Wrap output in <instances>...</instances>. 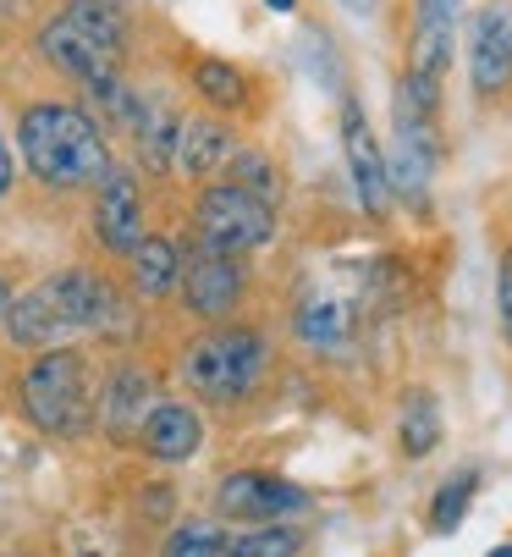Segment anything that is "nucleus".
I'll list each match as a JSON object with an SVG mask.
<instances>
[{
	"label": "nucleus",
	"mask_w": 512,
	"mask_h": 557,
	"mask_svg": "<svg viewBox=\"0 0 512 557\" xmlns=\"http://www.w3.org/2000/svg\"><path fill=\"white\" fill-rule=\"evenodd\" d=\"M298 337L309 343V348H341L353 337V309L341 304L336 293H309L303 304H298Z\"/></svg>",
	"instance_id": "16"
},
{
	"label": "nucleus",
	"mask_w": 512,
	"mask_h": 557,
	"mask_svg": "<svg viewBox=\"0 0 512 557\" xmlns=\"http://www.w3.org/2000/svg\"><path fill=\"white\" fill-rule=\"evenodd\" d=\"M298 552H303V535L292 524H253L248 535L226 541V557H298Z\"/></svg>",
	"instance_id": "22"
},
{
	"label": "nucleus",
	"mask_w": 512,
	"mask_h": 557,
	"mask_svg": "<svg viewBox=\"0 0 512 557\" xmlns=\"http://www.w3.org/2000/svg\"><path fill=\"white\" fill-rule=\"evenodd\" d=\"M215 503H221L226 519H242V524H282V519L309 513V492L303 486L282 481V474H260V469L226 474Z\"/></svg>",
	"instance_id": "7"
},
{
	"label": "nucleus",
	"mask_w": 512,
	"mask_h": 557,
	"mask_svg": "<svg viewBox=\"0 0 512 557\" xmlns=\"http://www.w3.org/2000/svg\"><path fill=\"white\" fill-rule=\"evenodd\" d=\"M237 154V144H232V133L226 127H215V122H188L183 127V144H177V161H183V172H193V177H210L215 166H226Z\"/></svg>",
	"instance_id": "19"
},
{
	"label": "nucleus",
	"mask_w": 512,
	"mask_h": 557,
	"mask_svg": "<svg viewBox=\"0 0 512 557\" xmlns=\"http://www.w3.org/2000/svg\"><path fill=\"white\" fill-rule=\"evenodd\" d=\"M133 138H138V149H143V161L154 166V172H165L171 161H177V144H183V127H177V116H171L165 106H133Z\"/></svg>",
	"instance_id": "17"
},
{
	"label": "nucleus",
	"mask_w": 512,
	"mask_h": 557,
	"mask_svg": "<svg viewBox=\"0 0 512 557\" xmlns=\"http://www.w3.org/2000/svg\"><path fill=\"white\" fill-rule=\"evenodd\" d=\"M39 50L55 72L77 77L83 95L111 106L122 122L133 116V100L122 89V7L116 0H66L45 23Z\"/></svg>",
	"instance_id": "1"
},
{
	"label": "nucleus",
	"mask_w": 512,
	"mask_h": 557,
	"mask_svg": "<svg viewBox=\"0 0 512 557\" xmlns=\"http://www.w3.org/2000/svg\"><path fill=\"white\" fill-rule=\"evenodd\" d=\"M447 61H452V0H413V45L402 77L424 95H441Z\"/></svg>",
	"instance_id": "10"
},
{
	"label": "nucleus",
	"mask_w": 512,
	"mask_h": 557,
	"mask_svg": "<svg viewBox=\"0 0 512 557\" xmlns=\"http://www.w3.org/2000/svg\"><path fill=\"white\" fill-rule=\"evenodd\" d=\"M17 149L23 166L45 183V188H95L111 172V144L105 127L95 122V111L66 106V100H39L23 111L17 122Z\"/></svg>",
	"instance_id": "2"
},
{
	"label": "nucleus",
	"mask_w": 512,
	"mask_h": 557,
	"mask_svg": "<svg viewBox=\"0 0 512 557\" xmlns=\"http://www.w3.org/2000/svg\"><path fill=\"white\" fill-rule=\"evenodd\" d=\"M7 337L17 343V348H61V337H72V321H66V309H61V293L45 282V287H34V293H23V298H12L7 304Z\"/></svg>",
	"instance_id": "12"
},
{
	"label": "nucleus",
	"mask_w": 512,
	"mask_h": 557,
	"mask_svg": "<svg viewBox=\"0 0 512 557\" xmlns=\"http://www.w3.org/2000/svg\"><path fill=\"white\" fill-rule=\"evenodd\" d=\"M138 436H143V453L154 463H188L204 447V425H199V414L188 404H154L143 414Z\"/></svg>",
	"instance_id": "13"
},
{
	"label": "nucleus",
	"mask_w": 512,
	"mask_h": 557,
	"mask_svg": "<svg viewBox=\"0 0 512 557\" xmlns=\"http://www.w3.org/2000/svg\"><path fill=\"white\" fill-rule=\"evenodd\" d=\"M469 84L479 100H496L512 84V0H490L469 23Z\"/></svg>",
	"instance_id": "8"
},
{
	"label": "nucleus",
	"mask_w": 512,
	"mask_h": 557,
	"mask_svg": "<svg viewBox=\"0 0 512 557\" xmlns=\"http://www.w3.org/2000/svg\"><path fill=\"white\" fill-rule=\"evenodd\" d=\"M23 414L45 436H83L95 420V397H89V364L77 348H45L23 370Z\"/></svg>",
	"instance_id": "3"
},
{
	"label": "nucleus",
	"mask_w": 512,
	"mask_h": 557,
	"mask_svg": "<svg viewBox=\"0 0 512 557\" xmlns=\"http://www.w3.org/2000/svg\"><path fill=\"white\" fill-rule=\"evenodd\" d=\"M127 271L143 298H165L171 287H183V244L177 237H160V232H143L138 249L127 255Z\"/></svg>",
	"instance_id": "14"
},
{
	"label": "nucleus",
	"mask_w": 512,
	"mask_h": 557,
	"mask_svg": "<svg viewBox=\"0 0 512 557\" xmlns=\"http://www.w3.org/2000/svg\"><path fill=\"white\" fill-rule=\"evenodd\" d=\"M100 194H95V237L111 249V255H133L138 249V237L149 232L143 226V199H138V183H133V172H122V166H111L100 183H95Z\"/></svg>",
	"instance_id": "11"
},
{
	"label": "nucleus",
	"mask_w": 512,
	"mask_h": 557,
	"mask_svg": "<svg viewBox=\"0 0 512 557\" xmlns=\"http://www.w3.org/2000/svg\"><path fill=\"white\" fill-rule=\"evenodd\" d=\"M232 183L237 188H248V194H260V199H271L276 205V194H282V177H276V166L265 161V154H253V149H242V154H232Z\"/></svg>",
	"instance_id": "24"
},
{
	"label": "nucleus",
	"mask_w": 512,
	"mask_h": 557,
	"mask_svg": "<svg viewBox=\"0 0 512 557\" xmlns=\"http://www.w3.org/2000/svg\"><path fill=\"white\" fill-rule=\"evenodd\" d=\"M490 557H512V541H507V546H496V552H490Z\"/></svg>",
	"instance_id": "29"
},
{
	"label": "nucleus",
	"mask_w": 512,
	"mask_h": 557,
	"mask_svg": "<svg viewBox=\"0 0 512 557\" xmlns=\"http://www.w3.org/2000/svg\"><path fill=\"white\" fill-rule=\"evenodd\" d=\"M7 304H12V287H7V276H0V321H7Z\"/></svg>",
	"instance_id": "27"
},
{
	"label": "nucleus",
	"mask_w": 512,
	"mask_h": 557,
	"mask_svg": "<svg viewBox=\"0 0 512 557\" xmlns=\"http://www.w3.org/2000/svg\"><path fill=\"white\" fill-rule=\"evenodd\" d=\"M265 7H271V12H292V7H298V0H265Z\"/></svg>",
	"instance_id": "28"
},
{
	"label": "nucleus",
	"mask_w": 512,
	"mask_h": 557,
	"mask_svg": "<svg viewBox=\"0 0 512 557\" xmlns=\"http://www.w3.org/2000/svg\"><path fill=\"white\" fill-rule=\"evenodd\" d=\"M193 232H199L204 249H221V255L242 260V255L265 249L276 237V205L237 188V183H210L193 205Z\"/></svg>",
	"instance_id": "5"
},
{
	"label": "nucleus",
	"mask_w": 512,
	"mask_h": 557,
	"mask_svg": "<svg viewBox=\"0 0 512 557\" xmlns=\"http://www.w3.org/2000/svg\"><path fill=\"white\" fill-rule=\"evenodd\" d=\"M341 149H348V172H353L359 205L370 215H386L391 210V177H386V154H380L375 127H370L359 100H341Z\"/></svg>",
	"instance_id": "9"
},
{
	"label": "nucleus",
	"mask_w": 512,
	"mask_h": 557,
	"mask_svg": "<svg viewBox=\"0 0 512 557\" xmlns=\"http://www.w3.org/2000/svg\"><path fill=\"white\" fill-rule=\"evenodd\" d=\"M248 293V271L237 255H221V249H193L183 260V298L188 309L199 314V321H232L237 304Z\"/></svg>",
	"instance_id": "6"
},
{
	"label": "nucleus",
	"mask_w": 512,
	"mask_h": 557,
	"mask_svg": "<svg viewBox=\"0 0 512 557\" xmlns=\"http://www.w3.org/2000/svg\"><path fill=\"white\" fill-rule=\"evenodd\" d=\"M265 364H271V343L253 326H215L188 348L183 375L210 404H242L265 381Z\"/></svg>",
	"instance_id": "4"
},
{
	"label": "nucleus",
	"mask_w": 512,
	"mask_h": 557,
	"mask_svg": "<svg viewBox=\"0 0 512 557\" xmlns=\"http://www.w3.org/2000/svg\"><path fill=\"white\" fill-rule=\"evenodd\" d=\"M226 530L221 524H210V519H193V524H177L165 535V546H160V557H226Z\"/></svg>",
	"instance_id": "23"
},
{
	"label": "nucleus",
	"mask_w": 512,
	"mask_h": 557,
	"mask_svg": "<svg viewBox=\"0 0 512 557\" xmlns=\"http://www.w3.org/2000/svg\"><path fill=\"white\" fill-rule=\"evenodd\" d=\"M397 436H402V453H408V458L436 453V442H441V404H436L430 386H413V392L402 397V425H397Z\"/></svg>",
	"instance_id": "18"
},
{
	"label": "nucleus",
	"mask_w": 512,
	"mask_h": 557,
	"mask_svg": "<svg viewBox=\"0 0 512 557\" xmlns=\"http://www.w3.org/2000/svg\"><path fill=\"white\" fill-rule=\"evenodd\" d=\"M193 89H199V100L204 106H215V111H248V77L232 66V61H199L193 66Z\"/></svg>",
	"instance_id": "20"
},
{
	"label": "nucleus",
	"mask_w": 512,
	"mask_h": 557,
	"mask_svg": "<svg viewBox=\"0 0 512 557\" xmlns=\"http://www.w3.org/2000/svg\"><path fill=\"white\" fill-rule=\"evenodd\" d=\"M83 557H100V552H83Z\"/></svg>",
	"instance_id": "30"
},
{
	"label": "nucleus",
	"mask_w": 512,
	"mask_h": 557,
	"mask_svg": "<svg viewBox=\"0 0 512 557\" xmlns=\"http://www.w3.org/2000/svg\"><path fill=\"white\" fill-rule=\"evenodd\" d=\"M12 177H17V166H12V149H7V138H0V199L12 194Z\"/></svg>",
	"instance_id": "26"
},
{
	"label": "nucleus",
	"mask_w": 512,
	"mask_h": 557,
	"mask_svg": "<svg viewBox=\"0 0 512 557\" xmlns=\"http://www.w3.org/2000/svg\"><path fill=\"white\" fill-rule=\"evenodd\" d=\"M474 492H479V469H458L452 481L436 492V503H430V530H436V535H452V530L469 519Z\"/></svg>",
	"instance_id": "21"
},
{
	"label": "nucleus",
	"mask_w": 512,
	"mask_h": 557,
	"mask_svg": "<svg viewBox=\"0 0 512 557\" xmlns=\"http://www.w3.org/2000/svg\"><path fill=\"white\" fill-rule=\"evenodd\" d=\"M154 409V397H149V375L143 370H133V364H122L116 375H111V386H105V404H100V420H105V431L122 442L127 431H138L143 425V414Z\"/></svg>",
	"instance_id": "15"
},
{
	"label": "nucleus",
	"mask_w": 512,
	"mask_h": 557,
	"mask_svg": "<svg viewBox=\"0 0 512 557\" xmlns=\"http://www.w3.org/2000/svg\"><path fill=\"white\" fill-rule=\"evenodd\" d=\"M496 314H501V337L512 348V244H507V255L496 265Z\"/></svg>",
	"instance_id": "25"
}]
</instances>
